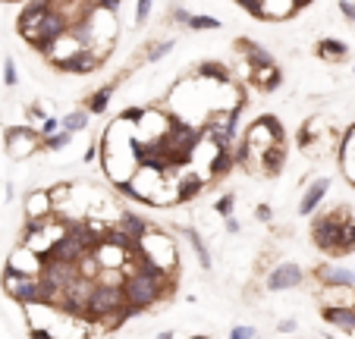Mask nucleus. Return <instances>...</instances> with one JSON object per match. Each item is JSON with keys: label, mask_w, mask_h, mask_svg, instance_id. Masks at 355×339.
Instances as JSON below:
<instances>
[{"label": "nucleus", "mask_w": 355, "mask_h": 339, "mask_svg": "<svg viewBox=\"0 0 355 339\" xmlns=\"http://www.w3.org/2000/svg\"><path fill=\"white\" fill-rule=\"evenodd\" d=\"M28 336H32V339H57L54 333L47 330V327H28Z\"/></svg>", "instance_id": "ea45409f"}, {"label": "nucleus", "mask_w": 355, "mask_h": 339, "mask_svg": "<svg viewBox=\"0 0 355 339\" xmlns=\"http://www.w3.org/2000/svg\"><path fill=\"white\" fill-rule=\"evenodd\" d=\"M242 229V223L236 220V214H230V217H223V233H230V236H236Z\"/></svg>", "instance_id": "c9c22d12"}, {"label": "nucleus", "mask_w": 355, "mask_h": 339, "mask_svg": "<svg viewBox=\"0 0 355 339\" xmlns=\"http://www.w3.org/2000/svg\"><path fill=\"white\" fill-rule=\"evenodd\" d=\"M3 85H7V88L19 85V69H16L13 57H3Z\"/></svg>", "instance_id": "c756f323"}, {"label": "nucleus", "mask_w": 355, "mask_h": 339, "mask_svg": "<svg viewBox=\"0 0 355 339\" xmlns=\"http://www.w3.org/2000/svg\"><path fill=\"white\" fill-rule=\"evenodd\" d=\"M88 123H92V113H88V107H85V104H82V107H76V110H69L67 116H63L60 126L67 129V132H73V135H76V132H85Z\"/></svg>", "instance_id": "b1692460"}, {"label": "nucleus", "mask_w": 355, "mask_h": 339, "mask_svg": "<svg viewBox=\"0 0 355 339\" xmlns=\"http://www.w3.org/2000/svg\"><path fill=\"white\" fill-rule=\"evenodd\" d=\"M223 22L217 19V16H205V13H192V19H189V32H220Z\"/></svg>", "instance_id": "a878e982"}, {"label": "nucleus", "mask_w": 355, "mask_h": 339, "mask_svg": "<svg viewBox=\"0 0 355 339\" xmlns=\"http://www.w3.org/2000/svg\"><path fill=\"white\" fill-rule=\"evenodd\" d=\"M47 116H51V113L44 110V104H28V107H26V120H28V126H32V123H38V126H41V123L47 120Z\"/></svg>", "instance_id": "2f4dec72"}, {"label": "nucleus", "mask_w": 355, "mask_h": 339, "mask_svg": "<svg viewBox=\"0 0 355 339\" xmlns=\"http://www.w3.org/2000/svg\"><path fill=\"white\" fill-rule=\"evenodd\" d=\"M295 330H299V320H295V318L277 320V333H295Z\"/></svg>", "instance_id": "4c0bfd02"}, {"label": "nucleus", "mask_w": 355, "mask_h": 339, "mask_svg": "<svg viewBox=\"0 0 355 339\" xmlns=\"http://www.w3.org/2000/svg\"><path fill=\"white\" fill-rule=\"evenodd\" d=\"M340 13H343V19L355 22V0H340Z\"/></svg>", "instance_id": "e433bc0d"}, {"label": "nucleus", "mask_w": 355, "mask_h": 339, "mask_svg": "<svg viewBox=\"0 0 355 339\" xmlns=\"http://www.w3.org/2000/svg\"><path fill=\"white\" fill-rule=\"evenodd\" d=\"M236 51H242V60H245L252 69H258V67H270V63H274V53H270L268 47H261L258 41L239 38V41H236Z\"/></svg>", "instance_id": "ddd939ff"}, {"label": "nucleus", "mask_w": 355, "mask_h": 339, "mask_svg": "<svg viewBox=\"0 0 355 339\" xmlns=\"http://www.w3.org/2000/svg\"><path fill=\"white\" fill-rule=\"evenodd\" d=\"M340 166H343V173H346V180L355 186V126L349 129L346 135H343V145H340Z\"/></svg>", "instance_id": "412c9836"}, {"label": "nucleus", "mask_w": 355, "mask_h": 339, "mask_svg": "<svg viewBox=\"0 0 355 339\" xmlns=\"http://www.w3.org/2000/svg\"><path fill=\"white\" fill-rule=\"evenodd\" d=\"M352 217L349 211H334V214H321V217H315V226H311V239H315V245L321 248V252L334 254L336 258V248H340V233H343V223Z\"/></svg>", "instance_id": "7ed1b4c3"}, {"label": "nucleus", "mask_w": 355, "mask_h": 339, "mask_svg": "<svg viewBox=\"0 0 355 339\" xmlns=\"http://www.w3.org/2000/svg\"><path fill=\"white\" fill-rule=\"evenodd\" d=\"M94 7L98 10H107V13H116V10H120V3L123 0H92Z\"/></svg>", "instance_id": "58836bf2"}, {"label": "nucleus", "mask_w": 355, "mask_h": 339, "mask_svg": "<svg viewBox=\"0 0 355 339\" xmlns=\"http://www.w3.org/2000/svg\"><path fill=\"white\" fill-rule=\"evenodd\" d=\"M135 258H139L141 264H148V267H155V270H164V273L173 277V270L180 267V245H176V239L170 233L151 226V229L135 242Z\"/></svg>", "instance_id": "f03ea898"}, {"label": "nucleus", "mask_w": 355, "mask_h": 339, "mask_svg": "<svg viewBox=\"0 0 355 339\" xmlns=\"http://www.w3.org/2000/svg\"><path fill=\"white\" fill-rule=\"evenodd\" d=\"M44 254H38L35 248H28V245H16L13 252H10V258H7V270H16V273H28V277H41L44 273Z\"/></svg>", "instance_id": "0eeeda50"}, {"label": "nucleus", "mask_w": 355, "mask_h": 339, "mask_svg": "<svg viewBox=\"0 0 355 339\" xmlns=\"http://www.w3.org/2000/svg\"><path fill=\"white\" fill-rule=\"evenodd\" d=\"M76 135L67 132V129H60V132H54L51 139H44V151H67L69 145H73Z\"/></svg>", "instance_id": "cd10ccee"}, {"label": "nucleus", "mask_w": 355, "mask_h": 339, "mask_svg": "<svg viewBox=\"0 0 355 339\" xmlns=\"http://www.w3.org/2000/svg\"><path fill=\"white\" fill-rule=\"evenodd\" d=\"M280 145H286V132H283V123L274 120L270 113H264V116H258V120L245 129V139H242L239 151H236V160L261 173L264 157H268L274 148H280Z\"/></svg>", "instance_id": "f257e3e1"}, {"label": "nucleus", "mask_w": 355, "mask_h": 339, "mask_svg": "<svg viewBox=\"0 0 355 339\" xmlns=\"http://www.w3.org/2000/svg\"><path fill=\"white\" fill-rule=\"evenodd\" d=\"M189 19H192V13H189L186 7H180V3H173V10H170V22H176V26H189Z\"/></svg>", "instance_id": "f704fd0d"}, {"label": "nucleus", "mask_w": 355, "mask_h": 339, "mask_svg": "<svg viewBox=\"0 0 355 339\" xmlns=\"http://www.w3.org/2000/svg\"><path fill=\"white\" fill-rule=\"evenodd\" d=\"M280 79H283V73H280V67H277V63L252 69V82H255V85H261L264 92H274V88L280 85Z\"/></svg>", "instance_id": "5701e85b"}, {"label": "nucleus", "mask_w": 355, "mask_h": 339, "mask_svg": "<svg viewBox=\"0 0 355 339\" xmlns=\"http://www.w3.org/2000/svg\"><path fill=\"white\" fill-rule=\"evenodd\" d=\"M318 286H352V267H343L336 261H324L315 267Z\"/></svg>", "instance_id": "9d476101"}, {"label": "nucleus", "mask_w": 355, "mask_h": 339, "mask_svg": "<svg viewBox=\"0 0 355 339\" xmlns=\"http://www.w3.org/2000/svg\"><path fill=\"white\" fill-rule=\"evenodd\" d=\"M255 217L261 220V223H270V220H274V211H270V205H258L255 207Z\"/></svg>", "instance_id": "a19ab883"}, {"label": "nucleus", "mask_w": 355, "mask_h": 339, "mask_svg": "<svg viewBox=\"0 0 355 339\" xmlns=\"http://www.w3.org/2000/svg\"><path fill=\"white\" fill-rule=\"evenodd\" d=\"M324 308H355V286H321Z\"/></svg>", "instance_id": "f3484780"}, {"label": "nucleus", "mask_w": 355, "mask_h": 339, "mask_svg": "<svg viewBox=\"0 0 355 339\" xmlns=\"http://www.w3.org/2000/svg\"><path fill=\"white\" fill-rule=\"evenodd\" d=\"M116 223H120L123 229H126V233L132 236L135 242H139L141 236H145L148 229H151V223H148V217H141V214L129 211V207H123V214H120V220H116Z\"/></svg>", "instance_id": "4be33fe9"}, {"label": "nucleus", "mask_w": 355, "mask_h": 339, "mask_svg": "<svg viewBox=\"0 0 355 339\" xmlns=\"http://www.w3.org/2000/svg\"><path fill=\"white\" fill-rule=\"evenodd\" d=\"M352 286H355V264H352Z\"/></svg>", "instance_id": "a18cd8bd"}, {"label": "nucleus", "mask_w": 355, "mask_h": 339, "mask_svg": "<svg viewBox=\"0 0 355 339\" xmlns=\"http://www.w3.org/2000/svg\"><path fill=\"white\" fill-rule=\"evenodd\" d=\"M198 79H205V82H220V85H227L230 82V69L223 67V63H214V60H208V63H198Z\"/></svg>", "instance_id": "393cba45"}, {"label": "nucleus", "mask_w": 355, "mask_h": 339, "mask_svg": "<svg viewBox=\"0 0 355 339\" xmlns=\"http://www.w3.org/2000/svg\"><path fill=\"white\" fill-rule=\"evenodd\" d=\"M214 214L217 217H230V214H236V195L233 192L220 195V198L214 201Z\"/></svg>", "instance_id": "c85d7f7f"}, {"label": "nucleus", "mask_w": 355, "mask_h": 339, "mask_svg": "<svg viewBox=\"0 0 355 339\" xmlns=\"http://www.w3.org/2000/svg\"><path fill=\"white\" fill-rule=\"evenodd\" d=\"M22 211H26V220H47V217H57V211H54V198H51V189H32V192H26Z\"/></svg>", "instance_id": "1a4fd4ad"}, {"label": "nucleus", "mask_w": 355, "mask_h": 339, "mask_svg": "<svg viewBox=\"0 0 355 339\" xmlns=\"http://www.w3.org/2000/svg\"><path fill=\"white\" fill-rule=\"evenodd\" d=\"M173 47H176V41H173V38H164V41H155V44L148 47V53H145V60H148V63H161V60H164V57H167V53H170V51H173Z\"/></svg>", "instance_id": "bb28decb"}, {"label": "nucleus", "mask_w": 355, "mask_h": 339, "mask_svg": "<svg viewBox=\"0 0 355 339\" xmlns=\"http://www.w3.org/2000/svg\"><path fill=\"white\" fill-rule=\"evenodd\" d=\"M3 148L13 160H26V157H35L38 151H44V139L35 126H10L3 132Z\"/></svg>", "instance_id": "20e7f679"}, {"label": "nucleus", "mask_w": 355, "mask_h": 339, "mask_svg": "<svg viewBox=\"0 0 355 339\" xmlns=\"http://www.w3.org/2000/svg\"><path fill=\"white\" fill-rule=\"evenodd\" d=\"M182 236H186V242L192 245V252H195V258H198V267L201 270H211L214 267V258H211V252H208V242L201 239V233L195 229V226H182L180 229Z\"/></svg>", "instance_id": "a211bd4d"}, {"label": "nucleus", "mask_w": 355, "mask_h": 339, "mask_svg": "<svg viewBox=\"0 0 355 339\" xmlns=\"http://www.w3.org/2000/svg\"><path fill=\"white\" fill-rule=\"evenodd\" d=\"M327 192H330V180H327V176H318L315 182H309V189H305V192H302V198H299V214H302V217L315 214L318 207H321V201L327 198Z\"/></svg>", "instance_id": "f8f14e48"}, {"label": "nucleus", "mask_w": 355, "mask_h": 339, "mask_svg": "<svg viewBox=\"0 0 355 339\" xmlns=\"http://www.w3.org/2000/svg\"><path fill=\"white\" fill-rule=\"evenodd\" d=\"M299 10H302L299 0H261V19H268V22L293 19Z\"/></svg>", "instance_id": "2eb2a0df"}, {"label": "nucleus", "mask_w": 355, "mask_h": 339, "mask_svg": "<svg viewBox=\"0 0 355 339\" xmlns=\"http://www.w3.org/2000/svg\"><path fill=\"white\" fill-rule=\"evenodd\" d=\"M98 141H92V145H88V151H85V157H82V160H85V164H94V160H98Z\"/></svg>", "instance_id": "79ce46f5"}, {"label": "nucleus", "mask_w": 355, "mask_h": 339, "mask_svg": "<svg viewBox=\"0 0 355 339\" xmlns=\"http://www.w3.org/2000/svg\"><path fill=\"white\" fill-rule=\"evenodd\" d=\"M151 7H155V0H135V19H132L135 28H141L148 22V16H151Z\"/></svg>", "instance_id": "7c9ffc66"}, {"label": "nucleus", "mask_w": 355, "mask_h": 339, "mask_svg": "<svg viewBox=\"0 0 355 339\" xmlns=\"http://www.w3.org/2000/svg\"><path fill=\"white\" fill-rule=\"evenodd\" d=\"M315 53L321 57V60H330V63H340L349 57V44L340 38H321L315 44Z\"/></svg>", "instance_id": "6ab92c4d"}, {"label": "nucleus", "mask_w": 355, "mask_h": 339, "mask_svg": "<svg viewBox=\"0 0 355 339\" xmlns=\"http://www.w3.org/2000/svg\"><path fill=\"white\" fill-rule=\"evenodd\" d=\"M51 10H54V0H32V3H26V10H22L19 19H16V28H19L22 38L32 41Z\"/></svg>", "instance_id": "423d86ee"}, {"label": "nucleus", "mask_w": 355, "mask_h": 339, "mask_svg": "<svg viewBox=\"0 0 355 339\" xmlns=\"http://www.w3.org/2000/svg\"><path fill=\"white\" fill-rule=\"evenodd\" d=\"M98 67H104V57H98L94 51H79L76 57H69V60H63L60 67H54V69H60V73H67V76H88V73H94Z\"/></svg>", "instance_id": "9b49d317"}, {"label": "nucleus", "mask_w": 355, "mask_h": 339, "mask_svg": "<svg viewBox=\"0 0 355 339\" xmlns=\"http://www.w3.org/2000/svg\"><path fill=\"white\" fill-rule=\"evenodd\" d=\"M41 277L51 279V283H57L60 289H67L69 283H76V279H79V264H67V261H47Z\"/></svg>", "instance_id": "4468645a"}, {"label": "nucleus", "mask_w": 355, "mask_h": 339, "mask_svg": "<svg viewBox=\"0 0 355 339\" xmlns=\"http://www.w3.org/2000/svg\"><path fill=\"white\" fill-rule=\"evenodd\" d=\"M155 339H176V330H161Z\"/></svg>", "instance_id": "37998d69"}, {"label": "nucleus", "mask_w": 355, "mask_h": 339, "mask_svg": "<svg viewBox=\"0 0 355 339\" xmlns=\"http://www.w3.org/2000/svg\"><path fill=\"white\" fill-rule=\"evenodd\" d=\"M92 254L98 258L101 267H126L129 261L135 258V248L123 245V242H114V239H104L92 248Z\"/></svg>", "instance_id": "6e6552de"}, {"label": "nucleus", "mask_w": 355, "mask_h": 339, "mask_svg": "<svg viewBox=\"0 0 355 339\" xmlns=\"http://www.w3.org/2000/svg\"><path fill=\"white\" fill-rule=\"evenodd\" d=\"M302 283H305V267L295 264V261H280L264 277V289L268 293H289V289H299Z\"/></svg>", "instance_id": "39448f33"}, {"label": "nucleus", "mask_w": 355, "mask_h": 339, "mask_svg": "<svg viewBox=\"0 0 355 339\" xmlns=\"http://www.w3.org/2000/svg\"><path fill=\"white\" fill-rule=\"evenodd\" d=\"M324 324L336 327L340 333H349L355 336V308H321Z\"/></svg>", "instance_id": "dca6fc26"}, {"label": "nucleus", "mask_w": 355, "mask_h": 339, "mask_svg": "<svg viewBox=\"0 0 355 339\" xmlns=\"http://www.w3.org/2000/svg\"><path fill=\"white\" fill-rule=\"evenodd\" d=\"M192 339H208V336H205V333H195V336Z\"/></svg>", "instance_id": "c03bdc74"}, {"label": "nucleus", "mask_w": 355, "mask_h": 339, "mask_svg": "<svg viewBox=\"0 0 355 339\" xmlns=\"http://www.w3.org/2000/svg\"><path fill=\"white\" fill-rule=\"evenodd\" d=\"M227 339H258V330L252 324H236L233 330L227 333Z\"/></svg>", "instance_id": "473e14b6"}, {"label": "nucleus", "mask_w": 355, "mask_h": 339, "mask_svg": "<svg viewBox=\"0 0 355 339\" xmlns=\"http://www.w3.org/2000/svg\"><path fill=\"white\" fill-rule=\"evenodd\" d=\"M114 94H116V82H107L104 88L92 92V94L85 98L88 113H92V116H101V113H107V107H110V101H114Z\"/></svg>", "instance_id": "aec40b11"}, {"label": "nucleus", "mask_w": 355, "mask_h": 339, "mask_svg": "<svg viewBox=\"0 0 355 339\" xmlns=\"http://www.w3.org/2000/svg\"><path fill=\"white\" fill-rule=\"evenodd\" d=\"M60 129L63 126H60V120H57V116H47V120L38 126V132H41V139H51V135L60 132Z\"/></svg>", "instance_id": "72a5a7b5"}, {"label": "nucleus", "mask_w": 355, "mask_h": 339, "mask_svg": "<svg viewBox=\"0 0 355 339\" xmlns=\"http://www.w3.org/2000/svg\"><path fill=\"white\" fill-rule=\"evenodd\" d=\"M352 76H355V63H352Z\"/></svg>", "instance_id": "49530a36"}]
</instances>
